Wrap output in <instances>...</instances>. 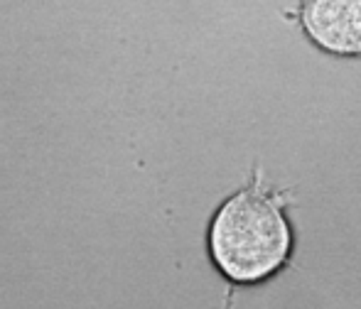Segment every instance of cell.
Instances as JSON below:
<instances>
[{
    "mask_svg": "<svg viewBox=\"0 0 361 309\" xmlns=\"http://www.w3.org/2000/svg\"><path fill=\"white\" fill-rule=\"evenodd\" d=\"M286 201V191L271 189L256 175L216 206L207 226V253L228 282L258 285L290 263L295 233Z\"/></svg>",
    "mask_w": 361,
    "mask_h": 309,
    "instance_id": "cell-1",
    "label": "cell"
},
{
    "mask_svg": "<svg viewBox=\"0 0 361 309\" xmlns=\"http://www.w3.org/2000/svg\"><path fill=\"white\" fill-rule=\"evenodd\" d=\"M290 18L322 54L361 59V0H298Z\"/></svg>",
    "mask_w": 361,
    "mask_h": 309,
    "instance_id": "cell-2",
    "label": "cell"
}]
</instances>
